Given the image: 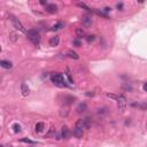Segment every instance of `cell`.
<instances>
[{"instance_id":"obj_8","label":"cell","mask_w":147,"mask_h":147,"mask_svg":"<svg viewBox=\"0 0 147 147\" xmlns=\"http://www.w3.org/2000/svg\"><path fill=\"white\" fill-rule=\"evenodd\" d=\"M59 43H60V37L59 36H54V37H52L49 39V46H52V47L57 46Z\"/></svg>"},{"instance_id":"obj_2","label":"cell","mask_w":147,"mask_h":147,"mask_svg":"<svg viewBox=\"0 0 147 147\" xmlns=\"http://www.w3.org/2000/svg\"><path fill=\"white\" fill-rule=\"evenodd\" d=\"M51 80H52L53 84H55L57 86H61L63 87L66 86V82H64V78H63V75L62 74H59V72H55V74H52L51 75Z\"/></svg>"},{"instance_id":"obj_12","label":"cell","mask_w":147,"mask_h":147,"mask_svg":"<svg viewBox=\"0 0 147 147\" xmlns=\"http://www.w3.org/2000/svg\"><path fill=\"white\" fill-rule=\"evenodd\" d=\"M67 57H69L70 59H74V60H78V54L76 52H74L72 49H69L68 52H67Z\"/></svg>"},{"instance_id":"obj_4","label":"cell","mask_w":147,"mask_h":147,"mask_svg":"<svg viewBox=\"0 0 147 147\" xmlns=\"http://www.w3.org/2000/svg\"><path fill=\"white\" fill-rule=\"evenodd\" d=\"M9 17H11V23H13V26L15 28L16 30L21 31V32H25V29H24V26L22 25V23L20 22L17 17H15L14 15H9Z\"/></svg>"},{"instance_id":"obj_15","label":"cell","mask_w":147,"mask_h":147,"mask_svg":"<svg viewBox=\"0 0 147 147\" xmlns=\"http://www.w3.org/2000/svg\"><path fill=\"white\" fill-rule=\"evenodd\" d=\"M64 26L63 22H57V24H54V25L52 26V31H57V30H60V29H62Z\"/></svg>"},{"instance_id":"obj_6","label":"cell","mask_w":147,"mask_h":147,"mask_svg":"<svg viewBox=\"0 0 147 147\" xmlns=\"http://www.w3.org/2000/svg\"><path fill=\"white\" fill-rule=\"evenodd\" d=\"M21 92H22L23 97H28V95L30 94V89H29V86L25 83L21 84Z\"/></svg>"},{"instance_id":"obj_3","label":"cell","mask_w":147,"mask_h":147,"mask_svg":"<svg viewBox=\"0 0 147 147\" xmlns=\"http://www.w3.org/2000/svg\"><path fill=\"white\" fill-rule=\"evenodd\" d=\"M126 105H128V102H126V98H125V95L121 94L118 95V99H117V107H118V110L123 113L126 108Z\"/></svg>"},{"instance_id":"obj_1","label":"cell","mask_w":147,"mask_h":147,"mask_svg":"<svg viewBox=\"0 0 147 147\" xmlns=\"http://www.w3.org/2000/svg\"><path fill=\"white\" fill-rule=\"evenodd\" d=\"M26 37L34 45L38 46L40 44V34H39V32L36 29H31V30L28 31L26 32Z\"/></svg>"},{"instance_id":"obj_29","label":"cell","mask_w":147,"mask_h":147,"mask_svg":"<svg viewBox=\"0 0 147 147\" xmlns=\"http://www.w3.org/2000/svg\"><path fill=\"white\" fill-rule=\"evenodd\" d=\"M85 94L87 95V97H93V95H94V92H86V93H85Z\"/></svg>"},{"instance_id":"obj_20","label":"cell","mask_w":147,"mask_h":147,"mask_svg":"<svg viewBox=\"0 0 147 147\" xmlns=\"http://www.w3.org/2000/svg\"><path fill=\"white\" fill-rule=\"evenodd\" d=\"M11 129H13V131L15 132V133H17V132L21 131V125L19 123H14V124L11 125Z\"/></svg>"},{"instance_id":"obj_23","label":"cell","mask_w":147,"mask_h":147,"mask_svg":"<svg viewBox=\"0 0 147 147\" xmlns=\"http://www.w3.org/2000/svg\"><path fill=\"white\" fill-rule=\"evenodd\" d=\"M84 123H85L86 129L90 128V125H91V118H90V117H85V118H84Z\"/></svg>"},{"instance_id":"obj_9","label":"cell","mask_w":147,"mask_h":147,"mask_svg":"<svg viewBox=\"0 0 147 147\" xmlns=\"http://www.w3.org/2000/svg\"><path fill=\"white\" fill-rule=\"evenodd\" d=\"M83 135H84V130H83V129L75 126V129H74V136H75L76 138H82Z\"/></svg>"},{"instance_id":"obj_32","label":"cell","mask_w":147,"mask_h":147,"mask_svg":"<svg viewBox=\"0 0 147 147\" xmlns=\"http://www.w3.org/2000/svg\"><path fill=\"white\" fill-rule=\"evenodd\" d=\"M144 90H145V91H146V92H147V83H145V84H144Z\"/></svg>"},{"instance_id":"obj_16","label":"cell","mask_w":147,"mask_h":147,"mask_svg":"<svg viewBox=\"0 0 147 147\" xmlns=\"http://www.w3.org/2000/svg\"><path fill=\"white\" fill-rule=\"evenodd\" d=\"M34 128H36V131H37V132H42L43 130H44V128H45V124H44L43 122H39V123L36 124Z\"/></svg>"},{"instance_id":"obj_11","label":"cell","mask_w":147,"mask_h":147,"mask_svg":"<svg viewBox=\"0 0 147 147\" xmlns=\"http://www.w3.org/2000/svg\"><path fill=\"white\" fill-rule=\"evenodd\" d=\"M0 66H1L2 68H6V69H11V67H13V64H11V61H6V60L0 61Z\"/></svg>"},{"instance_id":"obj_28","label":"cell","mask_w":147,"mask_h":147,"mask_svg":"<svg viewBox=\"0 0 147 147\" xmlns=\"http://www.w3.org/2000/svg\"><path fill=\"white\" fill-rule=\"evenodd\" d=\"M67 77H68V79H69V83H74V80H72V77H71V75H70V72H67Z\"/></svg>"},{"instance_id":"obj_21","label":"cell","mask_w":147,"mask_h":147,"mask_svg":"<svg viewBox=\"0 0 147 147\" xmlns=\"http://www.w3.org/2000/svg\"><path fill=\"white\" fill-rule=\"evenodd\" d=\"M76 34H77V37H78V39H79V38H83L84 36H85V32H84L83 29H77V30H76Z\"/></svg>"},{"instance_id":"obj_26","label":"cell","mask_w":147,"mask_h":147,"mask_svg":"<svg viewBox=\"0 0 147 147\" xmlns=\"http://www.w3.org/2000/svg\"><path fill=\"white\" fill-rule=\"evenodd\" d=\"M107 97H108V98H110V99H115V100H117V99H118V95L113 94V93H107Z\"/></svg>"},{"instance_id":"obj_24","label":"cell","mask_w":147,"mask_h":147,"mask_svg":"<svg viewBox=\"0 0 147 147\" xmlns=\"http://www.w3.org/2000/svg\"><path fill=\"white\" fill-rule=\"evenodd\" d=\"M94 39H95V36H93V34H90V36H87V37H86L87 43H92V42H94Z\"/></svg>"},{"instance_id":"obj_14","label":"cell","mask_w":147,"mask_h":147,"mask_svg":"<svg viewBox=\"0 0 147 147\" xmlns=\"http://www.w3.org/2000/svg\"><path fill=\"white\" fill-rule=\"evenodd\" d=\"M87 109V106H86V103L85 102H82V103H79L78 105V107H77V113H84L85 110Z\"/></svg>"},{"instance_id":"obj_17","label":"cell","mask_w":147,"mask_h":147,"mask_svg":"<svg viewBox=\"0 0 147 147\" xmlns=\"http://www.w3.org/2000/svg\"><path fill=\"white\" fill-rule=\"evenodd\" d=\"M55 133H57V131H55V129L53 128H51L49 129V131L46 133V136H45V138H51V137H53V136H55Z\"/></svg>"},{"instance_id":"obj_19","label":"cell","mask_w":147,"mask_h":147,"mask_svg":"<svg viewBox=\"0 0 147 147\" xmlns=\"http://www.w3.org/2000/svg\"><path fill=\"white\" fill-rule=\"evenodd\" d=\"M17 39H19V37H17V34H16L15 32H11V34H9V40H11V42L15 43V42H17Z\"/></svg>"},{"instance_id":"obj_7","label":"cell","mask_w":147,"mask_h":147,"mask_svg":"<svg viewBox=\"0 0 147 147\" xmlns=\"http://www.w3.org/2000/svg\"><path fill=\"white\" fill-rule=\"evenodd\" d=\"M61 136H62V138H64V139H68L69 137H70V131H69L68 126H66V125H63V126H62Z\"/></svg>"},{"instance_id":"obj_30","label":"cell","mask_w":147,"mask_h":147,"mask_svg":"<svg viewBox=\"0 0 147 147\" xmlns=\"http://www.w3.org/2000/svg\"><path fill=\"white\" fill-rule=\"evenodd\" d=\"M116 8H117V9H122V8H123V4H117Z\"/></svg>"},{"instance_id":"obj_31","label":"cell","mask_w":147,"mask_h":147,"mask_svg":"<svg viewBox=\"0 0 147 147\" xmlns=\"http://www.w3.org/2000/svg\"><path fill=\"white\" fill-rule=\"evenodd\" d=\"M40 4L44 5V6H47V5H48V4H47V1H45V0H42V1H40Z\"/></svg>"},{"instance_id":"obj_25","label":"cell","mask_w":147,"mask_h":147,"mask_svg":"<svg viewBox=\"0 0 147 147\" xmlns=\"http://www.w3.org/2000/svg\"><path fill=\"white\" fill-rule=\"evenodd\" d=\"M21 141H22V143H28V144H36V141H32V140L28 139V138H22Z\"/></svg>"},{"instance_id":"obj_27","label":"cell","mask_w":147,"mask_h":147,"mask_svg":"<svg viewBox=\"0 0 147 147\" xmlns=\"http://www.w3.org/2000/svg\"><path fill=\"white\" fill-rule=\"evenodd\" d=\"M72 44H74V46H76V47H80V42H79V39H75V40L72 42Z\"/></svg>"},{"instance_id":"obj_10","label":"cell","mask_w":147,"mask_h":147,"mask_svg":"<svg viewBox=\"0 0 147 147\" xmlns=\"http://www.w3.org/2000/svg\"><path fill=\"white\" fill-rule=\"evenodd\" d=\"M46 11H48V13H51V14H54V13H57V5H54V4H48L47 6H46Z\"/></svg>"},{"instance_id":"obj_5","label":"cell","mask_w":147,"mask_h":147,"mask_svg":"<svg viewBox=\"0 0 147 147\" xmlns=\"http://www.w3.org/2000/svg\"><path fill=\"white\" fill-rule=\"evenodd\" d=\"M82 23H83V25L85 26V28H90V26L92 25V23H93L92 17H90L89 15H84L83 17H82Z\"/></svg>"},{"instance_id":"obj_22","label":"cell","mask_w":147,"mask_h":147,"mask_svg":"<svg viewBox=\"0 0 147 147\" xmlns=\"http://www.w3.org/2000/svg\"><path fill=\"white\" fill-rule=\"evenodd\" d=\"M68 113H69L68 107H66V108H61V110H60V115H61L62 117H63V116H67V115H68Z\"/></svg>"},{"instance_id":"obj_13","label":"cell","mask_w":147,"mask_h":147,"mask_svg":"<svg viewBox=\"0 0 147 147\" xmlns=\"http://www.w3.org/2000/svg\"><path fill=\"white\" fill-rule=\"evenodd\" d=\"M97 113H98L99 116H105L108 114V108L107 107H102V108H98L97 109Z\"/></svg>"},{"instance_id":"obj_18","label":"cell","mask_w":147,"mask_h":147,"mask_svg":"<svg viewBox=\"0 0 147 147\" xmlns=\"http://www.w3.org/2000/svg\"><path fill=\"white\" fill-rule=\"evenodd\" d=\"M77 5H78V6H79L80 8H84V9H86V11H94V9H92V8H90L86 4H85V2H78Z\"/></svg>"}]
</instances>
